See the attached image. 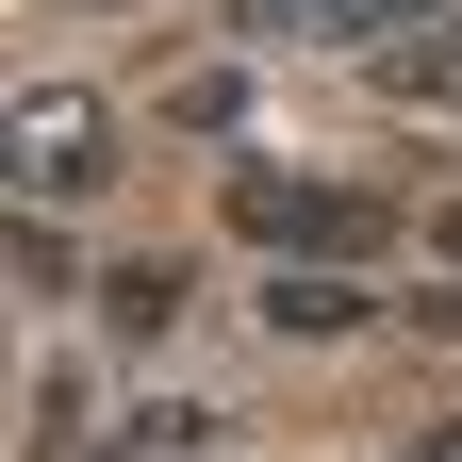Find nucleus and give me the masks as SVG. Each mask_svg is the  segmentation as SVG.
Instances as JSON below:
<instances>
[{
	"mask_svg": "<svg viewBox=\"0 0 462 462\" xmlns=\"http://www.w3.org/2000/svg\"><path fill=\"white\" fill-rule=\"evenodd\" d=\"M231 231H248L264 264H380V248H396L380 199H346V182H281V165H248V182H231Z\"/></svg>",
	"mask_w": 462,
	"mask_h": 462,
	"instance_id": "f257e3e1",
	"label": "nucleus"
},
{
	"mask_svg": "<svg viewBox=\"0 0 462 462\" xmlns=\"http://www.w3.org/2000/svg\"><path fill=\"white\" fill-rule=\"evenodd\" d=\"M0 133H17V182H33V199H83L99 165H116V116H99L83 83H33L17 116H0Z\"/></svg>",
	"mask_w": 462,
	"mask_h": 462,
	"instance_id": "f03ea898",
	"label": "nucleus"
},
{
	"mask_svg": "<svg viewBox=\"0 0 462 462\" xmlns=\"http://www.w3.org/2000/svg\"><path fill=\"white\" fill-rule=\"evenodd\" d=\"M380 99H462V17L396 33V50H380Z\"/></svg>",
	"mask_w": 462,
	"mask_h": 462,
	"instance_id": "7ed1b4c3",
	"label": "nucleus"
},
{
	"mask_svg": "<svg viewBox=\"0 0 462 462\" xmlns=\"http://www.w3.org/2000/svg\"><path fill=\"white\" fill-rule=\"evenodd\" d=\"M264 314H281V330H346V314H364V298H346L330 264H281V281H264Z\"/></svg>",
	"mask_w": 462,
	"mask_h": 462,
	"instance_id": "20e7f679",
	"label": "nucleus"
},
{
	"mask_svg": "<svg viewBox=\"0 0 462 462\" xmlns=\"http://www.w3.org/2000/svg\"><path fill=\"white\" fill-rule=\"evenodd\" d=\"M430 17H462V0H330L346 50H396V33H430Z\"/></svg>",
	"mask_w": 462,
	"mask_h": 462,
	"instance_id": "39448f33",
	"label": "nucleus"
},
{
	"mask_svg": "<svg viewBox=\"0 0 462 462\" xmlns=\"http://www.w3.org/2000/svg\"><path fill=\"white\" fill-rule=\"evenodd\" d=\"M231 33H330V0H231Z\"/></svg>",
	"mask_w": 462,
	"mask_h": 462,
	"instance_id": "423d86ee",
	"label": "nucleus"
},
{
	"mask_svg": "<svg viewBox=\"0 0 462 462\" xmlns=\"http://www.w3.org/2000/svg\"><path fill=\"white\" fill-rule=\"evenodd\" d=\"M116 462H231V446H215V430H133Z\"/></svg>",
	"mask_w": 462,
	"mask_h": 462,
	"instance_id": "0eeeda50",
	"label": "nucleus"
},
{
	"mask_svg": "<svg viewBox=\"0 0 462 462\" xmlns=\"http://www.w3.org/2000/svg\"><path fill=\"white\" fill-rule=\"evenodd\" d=\"M430 248H446V264H462V215H430Z\"/></svg>",
	"mask_w": 462,
	"mask_h": 462,
	"instance_id": "6e6552de",
	"label": "nucleus"
}]
</instances>
